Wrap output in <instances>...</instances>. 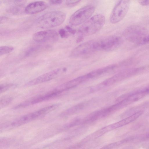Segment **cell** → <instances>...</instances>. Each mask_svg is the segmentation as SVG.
<instances>
[{"label": "cell", "instance_id": "1", "mask_svg": "<svg viewBox=\"0 0 149 149\" xmlns=\"http://www.w3.org/2000/svg\"><path fill=\"white\" fill-rule=\"evenodd\" d=\"M66 17L63 11L54 10L47 13L39 17L36 25L42 29H49L56 27L62 24Z\"/></svg>", "mask_w": 149, "mask_h": 149}, {"label": "cell", "instance_id": "2", "mask_svg": "<svg viewBox=\"0 0 149 149\" xmlns=\"http://www.w3.org/2000/svg\"><path fill=\"white\" fill-rule=\"evenodd\" d=\"M105 22V18L102 15L98 14L93 16L80 27L79 36L84 38L94 34L102 29Z\"/></svg>", "mask_w": 149, "mask_h": 149}, {"label": "cell", "instance_id": "3", "mask_svg": "<svg viewBox=\"0 0 149 149\" xmlns=\"http://www.w3.org/2000/svg\"><path fill=\"white\" fill-rule=\"evenodd\" d=\"M92 5H88L76 11L71 16L69 22L72 25L77 26L84 23L92 16L95 10Z\"/></svg>", "mask_w": 149, "mask_h": 149}, {"label": "cell", "instance_id": "4", "mask_svg": "<svg viewBox=\"0 0 149 149\" xmlns=\"http://www.w3.org/2000/svg\"><path fill=\"white\" fill-rule=\"evenodd\" d=\"M122 42L121 38L117 36H111L96 40L97 51H111L118 49Z\"/></svg>", "mask_w": 149, "mask_h": 149}, {"label": "cell", "instance_id": "5", "mask_svg": "<svg viewBox=\"0 0 149 149\" xmlns=\"http://www.w3.org/2000/svg\"><path fill=\"white\" fill-rule=\"evenodd\" d=\"M130 3L129 0H121L118 1L111 14L109 18L110 22L115 24L123 19L127 12Z\"/></svg>", "mask_w": 149, "mask_h": 149}, {"label": "cell", "instance_id": "6", "mask_svg": "<svg viewBox=\"0 0 149 149\" xmlns=\"http://www.w3.org/2000/svg\"><path fill=\"white\" fill-rule=\"evenodd\" d=\"M55 109L54 104L46 107L24 115L14 121L11 124L13 126H17L35 120L41 116L48 113Z\"/></svg>", "mask_w": 149, "mask_h": 149}, {"label": "cell", "instance_id": "7", "mask_svg": "<svg viewBox=\"0 0 149 149\" xmlns=\"http://www.w3.org/2000/svg\"><path fill=\"white\" fill-rule=\"evenodd\" d=\"M96 40H91L84 42L74 49L70 53L71 57L84 56L97 51Z\"/></svg>", "mask_w": 149, "mask_h": 149}, {"label": "cell", "instance_id": "8", "mask_svg": "<svg viewBox=\"0 0 149 149\" xmlns=\"http://www.w3.org/2000/svg\"><path fill=\"white\" fill-rule=\"evenodd\" d=\"M66 70L67 68H65L56 69L29 81L26 84V86H30L47 81L56 78Z\"/></svg>", "mask_w": 149, "mask_h": 149}, {"label": "cell", "instance_id": "9", "mask_svg": "<svg viewBox=\"0 0 149 149\" xmlns=\"http://www.w3.org/2000/svg\"><path fill=\"white\" fill-rule=\"evenodd\" d=\"M58 34L55 30H47L38 32L33 35V40L38 42H44L56 41Z\"/></svg>", "mask_w": 149, "mask_h": 149}, {"label": "cell", "instance_id": "10", "mask_svg": "<svg viewBox=\"0 0 149 149\" xmlns=\"http://www.w3.org/2000/svg\"><path fill=\"white\" fill-rule=\"evenodd\" d=\"M90 79L88 74L75 78L58 86L57 88L61 92L69 89Z\"/></svg>", "mask_w": 149, "mask_h": 149}, {"label": "cell", "instance_id": "11", "mask_svg": "<svg viewBox=\"0 0 149 149\" xmlns=\"http://www.w3.org/2000/svg\"><path fill=\"white\" fill-rule=\"evenodd\" d=\"M47 3L42 1H36L30 3L24 8L27 14H33L41 12L48 7Z\"/></svg>", "mask_w": 149, "mask_h": 149}, {"label": "cell", "instance_id": "12", "mask_svg": "<svg viewBox=\"0 0 149 149\" xmlns=\"http://www.w3.org/2000/svg\"><path fill=\"white\" fill-rule=\"evenodd\" d=\"M143 113L139 111L130 116L105 127L107 131L115 129L126 125L136 119Z\"/></svg>", "mask_w": 149, "mask_h": 149}, {"label": "cell", "instance_id": "13", "mask_svg": "<svg viewBox=\"0 0 149 149\" xmlns=\"http://www.w3.org/2000/svg\"><path fill=\"white\" fill-rule=\"evenodd\" d=\"M60 94V93L54 89L46 94L31 100L27 101V102L28 105L29 106L31 105L37 104L54 98Z\"/></svg>", "mask_w": 149, "mask_h": 149}, {"label": "cell", "instance_id": "14", "mask_svg": "<svg viewBox=\"0 0 149 149\" xmlns=\"http://www.w3.org/2000/svg\"><path fill=\"white\" fill-rule=\"evenodd\" d=\"M14 47L10 46H2L0 47V55L1 56L10 53L14 50Z\"/></svg>", "mask_w": 149, "mask_h": 149}, {"label": "cell", "instance_id": "15", "mask_svg": "<svg viewBox=\"0 0 149 149\" xmlns=\"http://www.w3.org/2000/svg\"><path fill=\"white\" fill-rule=\"evenodd\" d=\"M12 98L10 97H5L1 99L0 102V107L2 108L7 106L12 101Z\"/></svg>", "mask_w": 149, "mask_h": 149}, {"label": "cell", "instance_id": "16", "mask_svg": "<svg viewBox=\"0 0 149 149\" xmlns=\"http://www.w3.org/2000/svg\"><path fill=\"white\" fill-rule=\"evenodd\" d=\"M14 85L12 84H4L0 85V93H3L8 90L13 86Z\"/></svg>", "mask_w": 149, "mask_h": 149}, {"label": "cell", "instance_id": "17", "mask_svg": "<svg viewBox=\"0 0 149 149\" xmlns=\"http://www.w3.org/2000/svg\"><path fill=\"white\" fill-rule=\"evenodd\" d=\"M58 34L60 37L62 38H66L69 36L68 32L65 29L61 28L58 31Z\"/></svg>", "mask_w": 149, "mask_h": 149}, {"label": "cell", "instance_id": "18", "mask_svg": "<svg viewBox=\"0 0 149 149\" xmlns=\"http://www.w3.org/2000/svg\"><path fill=\"white\" fill-rule=\"evenodd\" d=\"M80 1V0H67L65 4L69 7H74L78 4Z\"/></svg>", "mask_w": 149, "mask_h": 149}, {"label": "cell", "instance_id": "19", "mask_svg": "<svg viewBox=\"0 0 149 149\" xmlns=\"http://www.w3.org/2000/svg\"><path fill=\"white\" fill-rule=\"evenodd\" d=\"M148 43H149V35H146L143 37L140 41L139 43L142 44Z\"/></svg>", "mask_w": 149, "mask_h": 149}, {"label": "cell", "instance_id": "20", "mask_svg": "<svg viewBox=\"0 0 149 149\" xmlns=\"http://www.w3.org/2000/svg\"><path fill=\"white\" fill-rule=\"evenodd\" d=\"M65 29L68 32L73 35L74 34L76 33V31L69 26H66Z\"/></svg>", "mask_w": 149, "mask_h": 149}, {"label": "cell", "instance_id": "21", "mask_svg": "<svg viewBox=\"0 0 149 149\" xmlns=\"http://www.w3.org/2000/svg\"><path fill=\"white\" fill-rule=\"evenodd\" d=\"M49 3L51 4L57 5L61 3L63 1L62 0H50Z\"/></svg>", "mask_w": 149, "mask_h": 149}, {"label": "cell", "instance_id": "22", "mask_svg": "<svg viewBox=\"0 0 149 149\" xmlns=\"http://www.w3.org/2000/svg\"><path fill=\"white\" fill-rule=\"evenodd\" d=\"M139 3L141 5L146 6L149 5V0L139 1Z\"/></svg>", "mask_w": 149, "mask_h": 149}, {"label": "cell", "instance_id": "23", "mask_svg": "<svg viewBox=\"0 0 149 149\" xmlns=\"http://www.w3.org/2000/svg\"><path fill=\"white\" fill-rule=\"evenodd\" d=\"M7 19V18L6 17L2 16L0 17V23L3 22L5 21H6Z\"/></svg>", "mask_w": 149, "mask_h": 149}, {"label": "cell", "instance_id": "24", "mask_svg": "<svg viewBox=\"0 0 149 149\" xmlns=\"http://www.w3.org/2000/svg\"><path fill=\"white\" fill-rule=\"evenodd\" d=\"M84 38L82 37L79 36L77 40V42H81L83 40Z\"/></svg>", "mask_w": 149, "mask_h": 149}]
</instances>
